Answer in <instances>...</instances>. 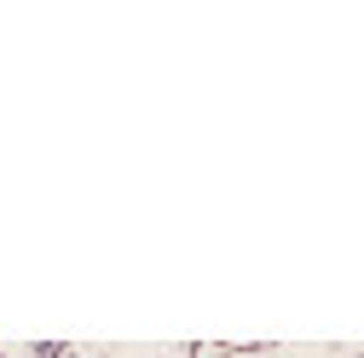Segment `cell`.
Returning a JSON list of instances; mask_svg holds the SVG:
<instances>
[]
</instances>
